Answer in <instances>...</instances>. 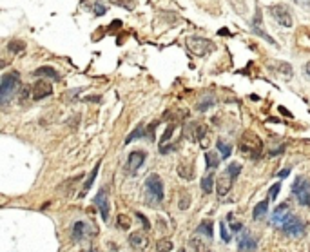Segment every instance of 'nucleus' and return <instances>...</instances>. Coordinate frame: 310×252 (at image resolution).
<instances>
[{"mask_svg": "<svg viewBox=\"0 0 310 252\" xmlns=\"http://www.w3.org/2000/svg\"><path fill=\"white\" fill-rule=\"evenodd\" d=\"M145 198L151 207H156L163 200V181L158 174H151L145 180Z\"/></svg>", "mask_w": 310, "mask_h": 252, "instance_id": "nucleus-1", "label": "nucleus"}, {"mask_svg": "<svg viewBox=\"0 0 310 252\" xmlns=\"http://www.w3.org/2000/svg\"><path fill=\"white\" fill-rule=\"evenodd\" d=\"M239 149H241L243 154H247L249 158H260L261 151H263V142L260 140V136L256 133H245L239 140Z\"/></svg>", "mask_w": 310, "mask_h": 252, "instance_id": "nucleus-2", "label": "nucleus"}, {"mask_svg": "<svg viewBox=\"0 0 310 252\" xmlns=\"http://www.w3.org/2000/svg\"><path fill=\"white\" fill-rule=\"evenodd\" d=\"M20 89V78H18V73H8L2 77L0 82V100L2 104H8L9 98L15 96V93H18Z\"/></svg>", "mask_w": 310, "mask_h": 252, "instance_id": "nucleus-3", "label": "nucleus"}, {"mask_svg": "<svg viewBox=\"0 0 310 252\" xmlns=\"http://www.w3.org/2000/svg\"><path fill=\"white\" fill-rule=\"evenodd\" d=\"M292 194L297 198L299 205L310 207V178L297 176L292 183Z\"/></svg>", "mask_w": 310, "mask_h": 252, "instance_id": "nucleus-4", "label": "nucleus"}, {"mask_svg": "<svg viewBox=\"0 0 310 252\" xmlns=\"http://www.w3.org/2000/svg\"><path fill=\"white\" fill-rule=\"evenodd\" d=\"M269 13H270V17L274 18L276 22L279 24V26H283V27H292V24H294L292 11H290V8H288L287 4H276V6H270V8H269Z\"/></svg>", "mask_w": 310, "mask_h": 252, "instance_id": "nucleus-5", "label": "nucleus"}, {"mask_svg": "<svg viewBox=\"0 0 310 252\" xmlns=\"http://www.w3.org/2000/svg\"><path fill=\"white\" fill-rule=\"evenodd\" d=\"M187 49L191 51L196 56H207L209 53L214 51V44L207 38H202V36H191L187 40Z\"/></svg>", "mask_w": 310, "mask_h": 252, "instance_id": "nucleus-6", "label": "nucleus"}, {"mask_svg": "<svg viewBox=\"0 0 310 252\" xmlns=\"http://www.w3.org/2000/svg\"><path fill=\"white\" fill-rule=\"evenodd\" d=\"M258 248V239L249 232V230L243 229L238 234V250L239 252H256Z\"/></svg>", "mask_w": 310, "mask_h": 252, "instance_id": "nucleus-7", "label": "nucleus"}, {"mask_svg": "<svg viewBox=\"0 0 310 252\" xmlns=\"http://www.w3.org/2000/svg\"><path fill=\"white\" fill-rule=\"evenodd\" d=\"M281 230L287 232L288 236H301L303 232H305V223H303L297 216H292V214H290L288 220L283 223V227H281Z\"/></svg>", "mask_w": 310, "mask_h": 252, "instance_id": "nucleus-8", "label": "nucleus"}, {"mask_svg": "<svg viewBox=\"0 0 310 252\" xmlns=\"http://www.w3.org/2000/svg\"><path fill=\"white\" fill-rule=\"evenodd\" d=\"M288 216H290V207H288V203H281V205H278V207L274 209V212H272L270 223L274 227H278V229H281L285 221L288 220Z\"/></svg>", "mask_w": 310, "mask_h": 252, "instance_id": "nucleus-9", "label": "nucleus"}, {"mask_svg": "<svg viewBox=\"0 0 310 252\" xmlns=\"http://www.w3.org/2000/svg\"><path fill=\"white\" fill-rule=\"evenodd\" d=\"M95 205L98 209V212L102 214V220L107 221L109 220V212H111V207H109V196H107V191L102 189L98 194L95 196Z\"/></svg>", "mask_w": 310, "mask_h": 252, "instance_id": "nucleus-10", "label": "nucleus"}, {"mask_svg": "<svg viewBox=\"0 0 310 252\" xmlns=\"http://www.w3.org/2000/svg\"><path fill=\"white\" fill-rule=\"evenodd\" d=\"M211 241H212V238L205 236L203 232H200V230H194V234L191 236V245L196 248V252H207Z\"/></svg>", "mask_w": 310, "mask_h": 252, "instance_id": "nucleus-11", "label": "nucleus"}, {"mask_svg": "<svg viewBox=\"0 0 310 252\" xmlns=\"http://www.w3.org/2000/svg\"><path fill=\"white\" fill-rule=\"evenodd\" d=\"M144 162H145V153L144 151H133V153L129 154V158H127L126 169L131 172V174H135L140 167L144 165Z\"/></svg>", "mask_w": 310, "mask_h": 252, "instance_id": "nucleus-12", "label": "nucleus"}, {"mask_svg": "<svg viewBox=\"0 0 310 252\" xmlns=\"http://www.w3.org/2000/svg\"><path fill=\"white\" fill-rule=\"evenodd\" d=\"M232 183H234V178L229 174V171H225L223 174H220V178H218V196L220 198L227 196L230 193V189H232Z\"/></svg>", "mask_w": 310, "mask_h": 252, "instance_id": "nucleus-13", "label": "nucleus"}, {"mask_svg": "<svg viewBox=\"0 0 310 252\" xmlns=\"http://www.w3.org/2000/svg\"><path fill=\"white\" fill-rule=\"evenodd\" d=\"M31 93H33V100H42V98H45V96H49L51 93H53V87H51L49 82L38 80L35 86H33Z\"/></svg>", "mask_w": 310, "mask_h": 252, "instance_id": "nucleus-14", "label": "nucleus"}, {"mask_svg": "<svg viewBox=\"0 0 310 252\" xmlns=\"http://www.w3.org/2000/svg\"><path fill=\"white\" fill-rule=\"evenodd\" d=\"M129 245L133 248H136V250H144V248H147L149 245V238L147 234H144V232H133V234L129 236Z\"/></svg>", "mask_w": 310, "mask_h": 252, "instance_id": "nucleus-15", "label": "nucleus"}, {"mask_svg": "<svg viewBox=\"0 0 310 252\" xmlns=\"http://www.w3.org/2000/svg\"><path fill=\"white\" fill-rule=\"evenodd\" d=\"M91 232H95V230H91V227L87 225L86 221H77L75 227H73V239L80 241V239L87 238V236H93Z\"/></svg>", "mask_w": 310, "mask_h": 252, "instance_id": "nucleus-16", "label": "nucleus"}, {"mask_svg": "<svg viewBox=\"0 0 310 252\" xmlns=\"http://www.w3.org/2000/svg\"><path fill=\"white\" fill-rule=\"evenodd\" d=\"M267 211H269V200H263V202H260L256 207H254L252 218H254V220H261V218H265Z\"/></svg>", "mask_w": 310, "mask_h": 252, "instance_id": "nucleus-17", "label": "nucleus"}, {"mask_svg": "<svg viewBox=\"0 0 310 252\" xmlns=\"http://www.w3.org/2000/svg\"><path fill=\"white\" fill-rule=\"evenodd\" d=\"M35 77H49L51 80L58 82L60 80V75L56 71H54L53 68H40L35 71Z\"/></svg>", "mask_w": 310, "mask_h": 252, "instance_id": "nucleus-18", "label": "nucleus"}, {"mask_svg": "<svg viewBox=\"0 0 310 252\" xmlns=\"http://www.w3.org/2000/svg\"><path fill=\"white\" fill-rule=\"evenodd\" d=\"M202 191L205 194H211L214 191V174H207L203 176L202 180Z\"/></svg>", "mask_w": 310, "mask_h": 252, "instance_id": "nucleus-19", "label": "nucleus"}, {"mask_svg": "<svg viewBox=\"0 0 310 252\" xmlns=\"http://www.w3.org/2000/svg\"><path fill=\"white\" fill-rule=\"evenodd\" d=\"M205 162L209 169H216V167L220 165V156L214 151H209V153H205Z\"/></svg>", "mask_w": 310, "mask_h": 252, "instance_id": "nucleus-20", "label": "nucleus"}, {"mask_svg": "<svg viewBox=\"0 0 310 252\" xmlns=\"http://www.w3.org/2000/svg\"><path fill=\"white\" fill-rule=\"evenodd\" d=\"M98 169H100V163H96V165H95V169H93V172H91V174H89V180H87L86 183H84V189H82V196H84V194H86L87 191L91 189V185L95 183V180H96V174H98Z\"/></svg>", "mask_w": 310, "mask_h": 252, "instance_id": "nucleus-21", "label": "nucleus"}, {"mask_svg": "<svg viewBox=\"0 0 310 252\" xmlns=\"http://www.w3.org/2000/svg\"><path fill=\"white\" fill-rule=\"evenodd\" d=\"M172 241L171 239H160L156 243V252H171L172 250Z\"/></svg>", "mask_w": 310, "mask_h": 252, "instance_id": "nucleus-22", "label": "nucleus"}, {"mask_svg": "<svg viewBox=\"0 0 310 252\" xmlns=\"http://www.w3.org/2000/svg\"><path fill=\"white\" fill-rule=\"evenodd\" d=\"M109 2H112L114 6H120V8L127 9V11H133L135 9V0H109Z\"/></svg>", "mask_w": 310, "mask_h": 252, "instance_id": "nucleus-23", "label": "nucleus"}, {"mask_svg": "<svg viewBox=\"0 0 310 252\" xmlns=\"http://www.w3.org/2000/svg\"><path fill=\"white\" fill-rule=\"evenodd\" d=\"M218 151L221 153V158H229L230 156V145L225 144L223 140H218Z\"/></svg>", "mask_w": 310, "mask_h": 252, "instance_id": "nucleus-24", "label": "nucleus"}, {"mask_svg": "<svg viewBox=\"0 0 310 252\" xmlns=\"http://www.w3.org/2000/svg\"><path fill=\"white\" fill-rule=\"evenodd\" d=\"M93 11H95L96 17H102V15H105V11H107V8L100 2V0H93Z\"/></svg>", "mask_w": 310, "mask_h": 252, "instance_id": "nucleus-25", "label": "nucleus"}, {"mask_svg": "<svg viewBox=\"0 0 310 252\" xmlns=\"http://www.w3.org/2000/svg\"><path fill=\"white\" fill-rule=\"evenodd\" d=\"M142 131H144V125H142V123H140L138 127H136L135 131H133V135H129L126 138V144H131V142H135L136 138H140V136H144V133H142Z\"/></svg>", "mask_w": 310, "mask_h": 252, "instance_id": "nucleus-26", "label": "nucleus"}, {"mask_svg": "<svg viewBox=\"0 0 310 252\" xmlns=\"http://www.w3.org/2000/svg\"><path fill=\"white\" fill-rule=\"evenodd\" d=\"M227 171H229V174L232 176L234 180H236V178L239 176V172H241V165H239L238 162H232L229 167H227Z\"/></svg>", "mask_w": 310, "mask_h": 252, "instance_id": "nucleus-27", "label": "nucleus"}, {"mask_svg": "<svg viewBox=\"0 0 310 252\" xmlns=\"http://www.w3.org/2000/svg\"><path fill=\"white\" fill-rule=\"evenodd\" d=\"M116 223H118V227H120V229H123V230H127L131 227V220L126 216V214H120V216H118V220H116Z\"/></svg>", "mask_w": 310, "mask_h": 252, "instance_id": "nucleus-28", "label": "nucleus"}, {"mask_svg": "<svg viewBox=\"0 0 310 252\" xmlns=\"http://www.w3.org/2000/svg\"><path fill=\"white\" fill-rule=\"evenodd\" d=\"M254 33H256V35H260V36H263V38H265V40L269 42V44H276V40H274V38H272V36H269V35H267V33L263 31V29H261V27L258 26V24H254Z\"/></svg>", "mask_w": 310, "mask_h": 252, "instance_id": "nucleus-29", "label": "nucleus"}, {"mask_svg": "<svg viewBox=\"0 0 310 252\" xmlns=\"http://www.w3.org/2000/svg\"><path fill=\"white\" fill-rule=\"evenodd\" d=\"M26 49V45H24V42H9V51H13V53H20V51Z\"/></svg>", "mask_w": 310, "mask_h": 252, "instance_id": "nucleus-30", "label": "nucleus"}, {"mask_svg": "<svg viewBox=\"0 0 310 252\" xmlns=\"http://www.w3.org/2000/svg\"><path fill=\"white\" fill-rule=\"evenodd\" d=\"M191 205V196L187 193H181V198H180V209L181 211H185V209Z\"/></svg>", "mask_w": 310, "mask_h": 252, "instance_id": "nucleus-31", "label": "nucleus"}, {"mask_svg": "<svg viewBox=\"0 0 310 252\" xmlns=\"http://www.w3.org/2000/svg\"><path fill=\"white\" fill-rule=\"evenodd\" d=\"M220 230H221V239H223L225 243H229V241H230V234H229V230H227V227H225L223 221L220 223Z\"/></svg>", "mask_w": 310, "mask_h": 252, "instance_id": "nucleus-32", "label": "nucleus"}, {"mask_svg": "<svg viewBox=\"0 0 310 252\" xmlns=\"http://www.w3.org/2000/svg\"><path fill=\"white\" fill-rule=\"evenodd\" d=\"M279 191H281V183H276L270 187V193H269V200H276V196L279 194Z\"/></svg>", "mask_w": 310, "mask_h": 252, "instance_id": "nucleus-33", "label": "nucleus"}, {"mask_svg": "<svg viewBox=\"0 0 310 252\" xmlns=\"http://www.w3.org/2000/svg\"><path fill=\"white\" fill-rule=\"evenodd\" d=\"M136 216L140 218V221H142V225L145 227V230H149V229H151V223H149V220L144 216V214H142V212H136Z\"/></svg>", "mask_w": 310, "mask_h": 252, "instance_id": "nucleus-34", "label": "nucleus"}, {"mask_svg": "<svg viewBox=\"0 0 310 252\" xmlns=\"http://www.w3.org/2000/svg\"><path fill=\"white\" fill-rule=\"evenodd\" d=\"M172 129H174V125H169V127H167L165 135H163V136H162V140H160L162 144H165L167 140H169V138H171V136H172Z\"/></svg>", "mask_w": 310, "mask_h": 252, "instance_id": "nucleus-35", "label": "nucleus"}, {"mask_svg": "<svg viewBox=\"0 0 310 252\" xmlns=\"http://www.w3.org/2000/svg\"><path fill=\"white\" fill-rule=\"evenodd\" d=\"M279 71L283 73V75H290V77H292V68H290L288 64H281V66H279Z\"/></svg>", "mask_w": 310, "mask_h": 252, "instance_id": "nucleus-36", "label": "nucleus"}, {"mask_svg": "<svg viewBox=\"0 0 310 252\" xmlns=\"http://www.w3.org/2000/svg\"><path fill=\"white\" fill-rule=\"evenodd\" d=\"M230 229H232V232H241L243 225H241V223H238V221H234V223H232V220H230Z\"/></svg>", "mask_w": 310, "mask_h": 252, "instance_id": "nucleus-37", "label": "nucleus"}, {"mask_svg": "<svg viewBox=\"0 0 310 252\" xmlns=\"http://www.w3.org/2000/svg\"><path fill=\"white\" fill-rule=\"evenodd\" d=\"M211 102H212L211 98H207L205 102H202V104L198 105V109H200V111H207V109H209V107H211V105H212Z\"/></svg>", "mask_w": 310, "mask_h": 252, "instance_id": "nucleus-38", "label": "nucleus"}, {"mask_svg": "<svg viewBox=\"0 0 310 252\" xmlns=\"http://www.w3.org/2000/svg\"><path fill=\"white\" fill-rule=\"evenodd\" d=\"M297 6H301V8H306L308 9L310 8V0H294Z\"/></svg>", "mask_w": 310, "mask_h": 252, "instance_id": "nucleus-39", "label": "nucleus"}, {"mask_svg": "<svg viewBox=\"0 0 310 252\" xmlns=\"http://www.w3.org/2000/svg\"><path fill=\"white\" fill-rule=\"evenodd\" d=\"M288 174H290V167H287V169H283V171H281V172H278L279 178H287Z\"/></svg>", "mask_w": 310, "mask_h": 252, "instance_id": "nucleus-40", "label": "nucleus"}, {"mask_svg": "<svg viewBox=\"0 0 310 252\" xmlns=\"http://www.w3.org/2000/svg\"><path fill=\"white\" fill-rule=\"evenodd\" d=\"M305 73H306V75H308V77H310V62L305 66Z\"/></svg>", "mask_w": 310, "mask_h": 252, "instance_id": "nucleus-41", "label": "nucleus"}, {"mask_svg": "<svg viewBox=\"0 0 310 252\" xmlns=\"http://www.w3.org/2000/svg\"><path fill=\"white\" fill-rule=\"evenodd\" d=\"M80 252H98L96 248H84V250H80Z\"/></svg>", "mask_w": 310, "mask_h": 252, "instance_id": "nucleus-42", "label": "nucleus"}, {"mask_svg": "<svg viewBox=\"0 0 310 252\" xmlns=\"http://www.w3.org/2000/svg\"><path fill=\"white\" fill-rule=\"evenodd\" d=\"M178 252H185V248H180V250H178Z\"/></svg>", "mask_w": 310, "mask_h": 252, "instance_id": "nucleus-43", "label": "nucleus"}]
</instances>
